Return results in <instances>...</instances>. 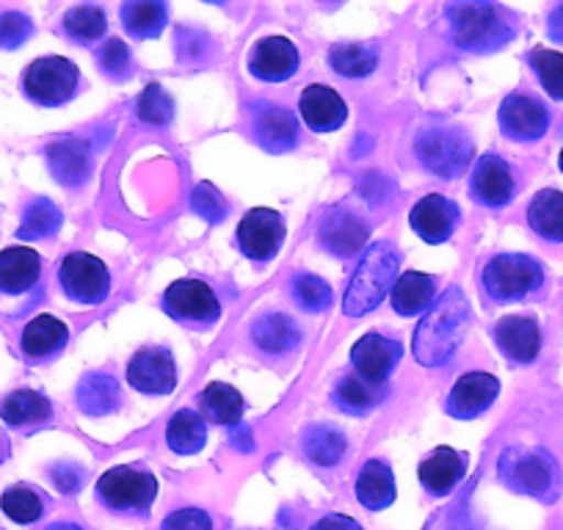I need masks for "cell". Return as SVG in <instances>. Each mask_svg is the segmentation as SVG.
Returning a JSON list of instances; mask_svg holds the SVG:
<instances>
[{"label":"cell","instance_id":"cell-1","mask_svg":"<svg viewBox=\"0 0 563 530\" xmlns=\"http://www.w3.org/2000/svg\"><path fill=\"white\" fill-rule=\"evenodd\" d=\"M470 327V305L467 296L459 288H451L431 312L420 321L415 332V360L426 367L445 365L456 349L462 345L464 332Z\"/></svg>","mask_w":563,"mask_h":530},{"label":"cell","instance_id":"cell-2","mask_svg":"<svg viewBox=\"0 0 563 530\" xmlns=\"http://www.w3.org/2000/svg\"><path fill=\"white\" fill-rule=\"evenodd\" d=\"M400 268L398 249L389 241L373 243L365 252L362 263L356 265L354 277H351L349 290L343 299V312L351 318H362L371 310H376L384 301V296L393 290L395 277Z\"/></svg>","mask_w":563,"mask_h":530},{"label":"cell","instance_id":"cell-3","mask_svg":"<svg viewBox=\"0 0 563 530\" xmlns=\"http://www.w3.org/2000/svg\"><path fill=\"white\" fill-rule=\"evenodd\" d=\"M448 20L456 45L470 53L500 51L517 34L511 18L492 3H451Z\"/></svg>","mask_w":563,"mask_h":530},{"label":"cell","instance_id":"cell-4","mask_svg":"<svg viewBox=\"0 0 563 530\" xmlns=\"http://www.w3.org/2000/svg\"><path fill=\"white\" fill-rule=\"evenodd\" d=\"M503 484L514 492L536 497V500L555 503L561 495V470L552 453L544 448H506L497 464Z\"/></svg>","mask_w":563,"mask_h":530},{"label":"cell","instance_id":"cell-5","mask_svg":"<svg viewBox=\"0 0 563 530\" xmlns=\"http://www.w3.org/2000/svg\"><path fill=\"white\" fill-rule=\"evenodd\" d=\"M97 497L117 514H147L158 497V481L147 470L119 464L97 481Z\"/></svg>","mask_w":563,"mask_h":530},{"label":"cell","instance_id":"cell-6","mask_svg":"<svg viewBox=\"0 0 563 530\" xmlns=\"http://www.w3.org/2000/svg\"><path fill=\"white\" fill-rule=\"evenodd\" d=\"M544 283V268L528 254H497L484 268V288L495 301H519Z\"/></svg>","mask_w":563,"mask_h":530},{"label":"cell","instance_id":"cell-7","mask_svg":"<svg viewBox=\"0 0 563 530\" xmlns=\"http://www.w3.org/2000/svg\"><path fill=\"white\" fill-rule=\"evenodd\" d=\"M415 153L420 164L431 172V175L442 177V180H453L462 175L473 161V142L464 130L453 128H434L422 130L415 142Z\"/></svg>","mask_w":563,"mask_h":530},{"label":"cell","instance_id":"cell-8","mask_svg":"<svg viewBox=\"0 0 563 530\" xmlns=\"http://www.w3.org/2000/svg\"><path fill=\"white\" fill-rule=\"evenodd\" d=\"M80 73L69 58L62 56H45L36 58L29 69H25L23 89L36 106L56 108L64 106L67 100H73V95L78 91Z\"/></svg>","mask_w":563,"mask_h":530},{"label":"cell","instance_id":"cell-9","mask_svg":"<svg viewBox=\"0 0 563 530\" xmlns=\"http://www.w3.org/2000/svg\"><path fill=\"white\" fill-rule=\"evenodd\" d=\"M58 283L64 294L78 305H100L111 294V274L95 254L73 252L58 265Z\"/></svg>","mask_w":563,"mask_h":530},{"label":"cell","instance_id":"cell-10","mask_svg":"<svg viewBox=\"0 0 563 530\" xmlns=\"http://www.w3.org/2000/svg\"><path fill=\"white\" fill-rule=\"evenodd\" d=\"M285 243V224L276 210L254 208L238 224V246L254 263H268Z\"/></svg>","mask_w":563,"mask_h":530},{"label":"cell","instance_id":"cell-11","mask_svg":"<svg viewBox=\"0 0 563 530\" xmlns=\"http://www.w3.org/2000/svg\"><path fill=\"white\" fill-rule=\"evenodd\" d=\"M164 310L177 321L208 327L221 318V301L216 299L210 285L199 283V279H180L166 288Z\"/></svg>","mask_w":563,"mask_h":530},{"label":"cell","instance_id":"cell-12","mask_svg":"<svg viewBox=\"0 0 563 530\" xmlns=\"http://www.w3.org/2000/svg\"><path fill=\"white\" fill-rule=\"evenodd\" d=\"M128 384L144 395H169L177 387V365L172 351L141 349L128 365Z\"/></svg>","mask_w":563,"mask_h":530},{"label":"cell","instance_id":"cell-13","mask_svg":"<svg viewBox=\"0 0 563 530\" xmlns=\"http://www.w3.org/2000/svg\"><path fill=\"white\" fill-rule=\"evenodd\" d=\"M318 238H321L323 249L332 252L334 257H354L356 252L365 249L367 238H371V227L354 210L332 208L323 213Z\"/></svg>","mask_w":563,"mask_h":530},{"label":"cell","instance_id":"cell-14","mask_svg":"<svg viewBox=\"0 0 563 530\" xmlns=\"http://www.w3.org/2000/svg\"><path fill=\"white\" fill-rule=\"evenodd\" d=\"M500 128L514 142H539L550 128V111L530 95H508L500 106Z\"/></svg>","mask_w":563,"mask_h":530},{"label":"cell","instance_id":"cell-15","mask_svg":"<svg viewBox=\"0 0 563 530\" xmlns=\"http://www.w3.org/2000/svg\"><path fill=\"white\" fill-rule=\"evenodd\" d=\"M404 349H400L398 340H389L384 334H365L354 343L351 349V362H354L356 376L367 378L373 384H387V378L393 376V371L398 367Z\"/></svg>","mask_w":563,"mask_h":530},{"label":"cell","instance_id":"cell-16","mask_svg":"<svg viewBox=\"0 0 563 530\" xmlns=\"http://www.w3.org/2000/svg\"><path fill=\"white\" fill-rule=\"evenodd\" d=\"M497 393H500V382L492 373H464L448 395V415L456 420L478 418L495 404Z\"/></svg>","mask_w":563,"mask_h":530},{"label":"cell","instance_id":"cell-17","mask_svg":"<svg viewBox=\"0 0 563 530\" xmlns=\"http://www.w3.org/2000/svg\"><path fill=\"white\" fill-rule=\"evenodd\" d=\"M462 210L442 194H429L411 208L409 224L426 243H445L456 230Z\"/></svg>","mask_w":563,"mask_h":530},{"label":"cell","instance_id":"cell-18","mask_svg":"<svg viewBox=\"0 0 563 530\" xmlns=\"http://www.w3.org/2000/svg\"><path fill=\"white\" fill-rule=\"evenodd\" d=\"M470 191H473L475 202L486 205V208H503V205H508L514 199V191H517L511 166L495 153L481 155V161L475 164Z\"/></svg>","mask_w":563,"mask_h":530},{"label":"cell","instance_id":"cell-19","mask_svg":"<svg viewBox=\"0 0 563 530\" xmlns=\"http://www.w3.org/2000/svg\"><path fill=\"white\" fill-rule=\"evenodd\" d=\"M299 111L307 128L316 133H332V130L343 128V122L349 119V106L343 97L332 86L323 84H312L301 91Z\"/></svg>","mask_w":563,"mask_h":530},{"label":"cell","instance_id":"cell-20","mask_svg":"<svg viewBox=\"0 0 563 530\" xmlns=\"http://www.w3.org/2000/svg\"><path fill=\"white\" fill-rule=\"evenodd\" d=\"M249 69H252L254 78L268 80V84H282V80L294 78L296 69H299V51H296L290 40L268 36V40L254 45Z\"/></svg>","mask_w":563,"mask_h":530},{"label":"cell","instance_id":"cell-21","mask_svg":"<svg viewBox=\"0 0 563 530\" xmlns=\"http://www.w3.org/2000/svg\"><path fill=\"white\" fill-rule=\"evenodd\" d=\"M495 340L511 362L528 365L541 351V329L533 318L506 316L495 323Z\"/></svg>","mask_w":563,"mask_h":530},{"label":"cell","instance_id":"cell-22","mask_svg":"<svg viewBox=\"0 0 563 530\" xmlns=\"http://www.w3.org/2000/svg\"><path fill=\"white\" fill-rule=\"evenodd\" d=\"M42 277V257L29 246H9L0 252V294L18 296L34 288Z\"/></svg>","mask_w":563,"mask_h":530},{"label":"cell","instance_id":"cell-23","mask_svg":"<svg viewBox=\"0 0 563 530\" xmlns=\"http://www.w3.org/2000/svg\"><path fill=\"white\" fill-rule=\"evenodd\" d=\"M47 166L62 186H84L91 172V147L84 139H62L47 147Z\"/></svg>","mask_w":563,"mask_h":530},{"label":"cell","instance_id":"cell-24","mask_svg":"<svg viewBox=\"0 0 563 530\" xmlns=\"http://www.w3.org/2000/svg\"><path fill=\"white\" fill-rule=\"evenodd\" d=\"M467 475V456L453 448H437L426 462L420 464V481L422 486L437 497H445L462 484V478Z\"/></svg>","mask_w":563,"mask_h":530},{"label":"cell","instance_id":"cell-25","mask_svg":"<svg viewBox=\"0 0 563 530\" xmlns=\"http://www.w3.org/2000/svg\"><path fill=\"white\" fill-rule=\"evenodd\" d=\"M254 133H257V142L274 155L288 153V150H294L296 142H299V124H296V117L288 108L279 106L260 108L257 119H254Z\"/></svg>","mask_w":563,"mask_h":530},{"label":"cell","instance_id":"cell-26","mask_svg":"<svg viewBox=\"0 0 563 530\" xmlns=\"http://www.w3.org/2000/svg\"><path fill=\"white\" fill-rule=\"evenodd\" d=\"M389 296H393V310L398 312V316H420V312L429 310L431 301H434L437 283L429 274L406 272L395 279Z\"/></svg>","mask_w":563,"mask_h":530},{"label":"cell","instance_id":"cell-27","mask_svg":"<svg viewBox=\"0 0 563 530\" xmlns=\"http://www.w3.org/2000/svg\"><path fill=\"white\" fill-rule=\"evenodd\" d=\"M356 500L371 511H382V508L393 506L395 503V475L393 467L378 459L365 462L356 478Z\"/></svg>","mask_w":563,"mask_h":530},{"label":"cell","instance_id":"cell-28","mask_svg":"<svg viewBox=\"0 0 563 530\" xmlns=\"http://www.w3.org/2000/svg\"><path fill=\"white\" fill-rule=\"evenodd\" d=\"M69 340V329L67 323H62L58 318L53 316H40L23 329V354L29 360H47V356L58 354V351L67 345Z\"/></svg>","mask_w":563,"mask_h":530},{"label":"cell","instance_id":"cell-29","mask_svg":"<svg viewBox=\"0 0 563 530\" xmlns=\"http://www.w3.org/2000/svg\"><path fill=\"white\" fill-rule=\"evenodd\" d=\"M252 340L265 354H288L290 349L299 345L301 332L294 318L282 316V312H268L252 323Z\"/></svg>","mask_w":563,"mask_h":530},{"label":"cell","instance_id":"cell-30","mask_svg":"<svg viewBox=\"0 0 563 530\" xmlns=\"http://www.w3.org/2000/svg\"><path fill=\"white\" fill-rule=\"evenodd\" d=\"M119 407V384L108 373H89L78 384V409L89 418H106Z\"/></svg>","mask_w":563,"mask_h":530},{"label":"cell","instance_id":"cell-31","mask_svg":"<svg viewBox=\"0 0 563 530\" xmlns=\"http://www.w3.org/2000/svg\"><path fill=\"white\" fill-rule=\"evenodd\" d=\"M53 415L51 401L36 389H18L0 404V418L7 420L14 429H25V426L47 423Z\"/></svg>","mask_w":563,"mask_h":530},{"label":"cell","instance_id":"cell-32","mask_svg":"<svg viewBox=\"0 0 563 530\" xmlns=\"http://www.w3.org/2000/svg\"><path fill=\"white\" fill-rule=\"evenodd\" d=\"M528 224L544 241H563V194L555 188H544L533 197L528 208Z\"/></svg>","mask_w":563,"mask_h":530},{"label":"cell","instance_id":"cell-33","mask_svg":"<svg viewBox=\"0 0 563 530\" xmlns=\"http://www.w3.org/2000/svg\"><path fill=\"white\" fill-rule=\"evenodd\" d=\"M122 25L133 40H155L169 23L164 3L158 0H130L122 7Z\"/></svg>","mask_w":563,"mask_h":530},{"label":"cell","instance_id":"cell-34","mask_svg":"<svg viewBox=\"0 0 563 530\" xmlns=\"http://www.w3.org/2000/svg\"><path fill=\"white\" fill-rule=\"evenodd\" d=\"M202 412L210 423L219 426H241L243 418V398L232 384L210 382L199 395Z\"/></svg>","mask_w":563,"mask_h":530},{"label":"cell","instance_id":"cell-35","mask_svg":"<svg viewBox=\"0 0 563 530\" xmlns=\"http://www.w3.org/2000/svg\"><path fill=\"white\" fill-rule=\"evenodd\" d=\"M384 395H387V389L382 384H373L351 373V376L340 378L338 387H334V404L349 415H367L384 401Z\"/></svg>","mask_w":563,"mask_h":530},{"label":"cell","instance_id":"cell-36","mask_svg":"<svg viewBox=\"0 0 563 530\" xmlns=\"http://www.w3.org/2000/svg\"><path fill=\"white\" fill-rule=\"evenodd\" d=\"M166 442L180 456H194L208 442V426H205V420L194 409H180L169 420V426H166Z\"/></svg>","mask_w":563,"mask_h":530},{"label":"cell","instance_id":"cell-37","mask_svg":"<svg viewBox=\"0 0 563 530\" xmlns=\"http://www.w3.org/2000/svg\"><path fill=\"white\" fill-rule=\"evenodd\" d=\"M349 440L334 426H312L305 431V453L312 464L321 467H334L345 456Z\"/></svg>","mask_w":563,"mask_h":530},{"label":"cell","instance_id":"cell-38","mask_svg":"<svg viewBox=\"0 0 563 530\" xmlns=\"http://www.w3.org/2000/svg\"><path fill=\"white\" fill-rule=\"evenodd\" d=\"M62 210H58L51 199H36V202L29 205V210H25L18 238L20 241H40V238L53 235V232L62 227Z\"/></svg>","mask_w":563,"mask_h":530},{"label":"cell","instance_id":"cell-39","mask_svg":"<svg viewBox=\"0 0 563 530\" xmlns=\"http://www.w3.org/2000/svg\"><path fill=\"white\" fill-rule=\"evenodd\" d=\"M329 62L343 78H365L376 69L378 53L367 45H338L329 53Z\"/></svg>","mask_w":563,"mask_h":530},{"label":"cell","instance_id":"cell-40","mask_svg":"<svg viewBox=\"0 0 563 530\" xmlns=\"http://www.w3.org/2000/svg\"><path fill=\"white\" fill-rule=\"evenodd\" d=\"M0 508L14 522L31 525L45 514V500L34 489H29V486H12L0 497Z\"/></svg>","mask_w":563,"mask_h":530},{"label":"cell","instance_id":"cell-41","mask_svg":"<svg viewBox=\"0 0 563 530\" xmlns=\"http://www.w3.org/2000/svg\"><path fill=\"white\" fill-rule=\"evenodd\" d=\"M106 12L97 7H75L64 14V31L75 42H97L106 34Z\"/></svg>","mask_w":563,"mask_h":530},{"label":"cell","instance_id":"cell-42","mask_svg":"<svg viewBox=\"0 0 563 530\" xmlns=\"http://www.w3.org/2000/svg\"><path fill=\"white\" fill-rule=\"evenodd\" d=\"M528 58L533 73L539 75L547 95H550L552 100H563V53L539 47V51L530 53Z\"/></svg>","mask_w":563,"mask_h":530},{"label":"cell","instance_id":"cell-43","mask_svg":"<svg viewBox=\"0 0 563 530\" xmlns=\"http://www.w3.org/2000/svg\"><path fill=\"white\" fill-rule=\"evenodd\" d=\"M135 111H139L141 122L169 124L172 117H175V100H172L169 91H166L161 84H150L147 89L139 95Z\"/></svg>","mask_w":563,"mask_h":530},{"label":"cell","instance_id":"cell-44","mask_svg":"<svg viewBox=\"0 0 563 530\" xmlns=\"http://www.w3.org/2000/svg\"><path fill=\"white\" fill-rule=\"evenodd\" d=\"M294 296L310 312H321L332 305V288L327 279L316 277V274H299L294 279Z\"/></svg>","mask_w":563,"mask_h":530},{"label":"cell","instance_id":"cell-45","mask_svg":"<svg viewBox=\"0 0 563 530\" xmlns=\"http://www.w3.org/2000/svg\"><path fill=\"white\" fill-rule=\"evenodd\" d=\"M100 69L113 80H124L133 75V56H130L128 45L119 40H111L100 51Z\"/></svg>","mask_w":563,"mask_h":530},{"label":"cell","instance_id":"cell-46","mask_svg":"<svg viewBox=\"0 0 563 530\" xmlns=\"http://www.w3.org/2000/svg\"><path fill=\"white\" fill-rule=\"evenodd\" d=\"M191 205H194V213H199L205 221H210V224H219V221H224L227 202H224V197H221V194L210 186V183H199V186L194 188Z\"/></svg>","mask_w":563,"mask_h":530},{"label":"cell","instance_id":"cell-47","mask_svg":"<svg viewBox=\"0 0 563 530\" xmlns=\"http://www.w3.org/2000/svg\"><path fill=\"white\" fill-rule=\"evenodd\" d=\"M31 34H34V23H31L25 14L20 12L0 14V47L14 51V47L23 45Z\"/></svg>","mask_w":563,"mask_h":530},{"label":"cell","instance_id":"cell-48","mask_svg":"<svg viewBox=\"0 0 563 530\" xmlns=\"http://www.w3.org/2000/svg\"><path fill=\"white\" fill-rule=\"evenodd\" d=\"M161 530H213V522L202 508H180L164 519Z\"/></svg>","mask_w":563,"mask_h":530},{"label":"cell","instance_id":"cell-49","mask_svg":"<svg viewBox=\"0 0 563 530\" xmlns=\"http://www.w3.org/2000/svg\"><path fill=\"white\" fill-rule=\"evenodd\" d=\"M51 478L56 489L64 492V495H75L84 486V473L75 464H58V467H53Z\"/></svg>","mask_w":563,"mask_h":530},{"label":"cell","instance_id":"cell-50","mask_svg":"<svg viewBox=\"0 0 563 530\" xmlns=\"http://www.w3.org/2000/svg\"><path fill=\"white\" fill-rule=\"evenodd\" d=\"M312 530H362V525L356 519L345 517V514H327V517L312 525Z\"/></svg>","mask_w":563,"mask_h":530},{"label":"cell","instance_id":"cell-51","mask_svg":"<svg viewBox=\"0 0 563 530\" xmlns=\"http://www.w3.org/2000/svg\"><path fill=\"white\" fill-rule=\"evenodd\" d=\"M550 36L555 42H563V14L561 12H552V18H550Z\"/></svg>","mask_w":563,"mask_h":530},{"label":"cell","instance_id":"cell-52","mask_svg":"<svg viewBox=\"0 0 563 530\" xmlns=\"http://www.w3.org/2000/svg\"><path fill=\"white\" fill-rule=\"evenodd\" d=\"M47 530H84V528H80V525H75V522H56V525H51Z\"/></svg>","mask_w":563,"mask_h":530},{"label":"cell","instance_id":"cell-53","mask_svg":"<svg viewBox=\"0 0 563 530\" xmlns=\"http://www.w3.org/2000/svg\"><path fill=\"white\" fill-rule=\"evenodd\" d=\"M558 164H561V172H563V150H561V161H558Z\"/></svg>","mask_w":563,"mask_h":530},{"label":"cell","instance_id":"cell-54","mask_svg":"<svg viewBox=\"0 0 563 530\" xmlns=\"http://www.w3.org/2000/svg\"><path fill=\"white\" fill-rule=\"evenodd\" d=\"M558 12H561V14H563V7H561V9H558Z\"/></svg>","mask_w":563,"mask_h":530}]
</instances>
